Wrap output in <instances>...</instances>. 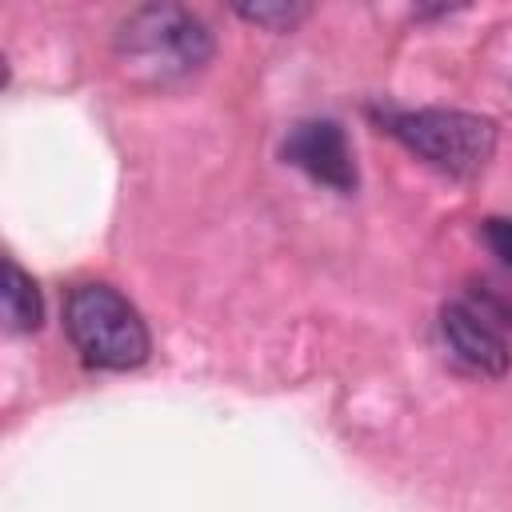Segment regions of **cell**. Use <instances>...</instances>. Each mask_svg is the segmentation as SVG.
<instances>
[{
  "label": "cell",
  "mask_w": 512,
  "mask_h": 512,
  "mask_svg": "<svg viewBox=\"0 0 512 512\" xmlns=\"http://www.w3.org/2000/svg\"><path fill=\"white\" fill-rule=\"evenodd\" d=\"M440 336L452 360L472 376H504L512 368V348L504 328L472 296L440 308Z\"/></svg>",
  "instance_id": "obj_4"
},
{
  "label": "cell",
  "mask_w": 512,
  "mask_h": 512,
  "mask_svg": "<svg viewBox=\"0 0 512 512\" xmlns=\"http://www.w3.org/2000/svg\"><path fill=\"white\" fill-rule=\"evenodd\" d=\"M480 232H484V244L492 248V256L512 272V220L508 216H488Z\"/></svg>",
  "instance_id": "obj_8"
},
{
  "label": "cell",
  "mask_w": 512,
  "mask_h": 512,
  "mask_svg": "<svg viewBox=\"0 0 512 512\" xmlns=\"http://www.w3.org/2000/svg\"><path fill=\"white\" fill-rule=\"evenodd\" d=\"M64 332H68L72 348L80 352V360L88 368H104V372H132L152 352V336H148V324L140 320V312L128 304L124 292H116L112 284H100V280H84V284L68 288Z\"/></svg>",
  "instance_id": "obj_2"
},
{
  "label": "cell",
  "mask_w": 512,
  "mask_h": 512,
  "mask_svg": "<svg viewBox=\"0 0 512 512\" xmlns=\"http://www.w3.org/2000/svg\"><path fill=\"white\" fill-rule=\"evenodd\" d=\"M40 316H44V304H40L36 280L8 256L4 260V324H8V332H36Z\"/></svg>",
  "instance_id": "obj_6"
},
{
  "label": "cell",
  "mask_w": 512,
  "mask_h": 512,
  "mask_svg": "<svg viewBox=\"0 0 512 512\" xmlns=\"http://www.w3.org/2000/svg\"><path fill=\"white\" fill-rule=\"evenodd\" d=\"M284 160L332 192H356V156L336 120H300L284 136Z\"/></svg>",
  "instance_id": "obj_5"
},
{
  "label": "cell",
  "mask_w": 512,
  "mask_h": 512,
  "mask_svg": "<svg viewBox=\"0 0 512 512\" xmlns=\"http://www.w3.org/2000/svg\"><path fill=\"white\" fill-rule=\"evenodd\" d=\"M236 16L260 24V28H268V32H292V28L308 16V4H284V0H280V4H240Z\"/></svg>",
  "instance_id": "obj_7"
},
{
  "label": "cell",
  "mask_w": 512,
  "mask_h": 512,
  "mask_svg": "<svg viewBox=\"0 0 512 512\" xmlns=\"http://www.w3.org/2000/svg\"><path fill=\"white\" fill-rule=\"evenodd\" d=\"M212 28L184 4H144L116 28L120 72L140 88H176L212 60Z\"/></svg>",
  "instance_id": "obj_1"
},
{
  "label": "cell",
  "mask_w": 512,
  "mask_h": 512,
  "mask_svg": "<svg viewBox=\"0 0 512 512\" xmlns=\"http://www.w3.org/2000/svg\"><path fill=\"white\" fill-rule=\"evenodd\" d=\"M380 124L424 164L456 180L480 176L496 152V124L460 108H384Z\"/></svg>",
  "instance_id": "obj_3"
}]
</instances>
